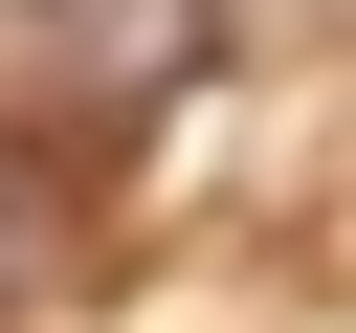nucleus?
Returning <instances> with one entry per match:
<instances>
[{
    "instance_id": "f03ea898",
    "label": "nucleus",
    "mask_w": 356,
    "mask_h": 333,
    "mask_svg": "<svg viewBox=\"0 0 356 333\" xmlns=\"http://www.w3.org/2000/svg\"><path fill=\"white\" fill-rule=\"evenodd\" d=\"M44 67H67V22H44V0H0V89H44Z\"/></svg>"
},
{
    "instance_id": "f257e3e1",
    "label": "nucleus",
    "mask_w": 356,
    "mask_h": 333,
    "mask_svg": "<svg viewBox=\"0 0 356 333\" xmlns=\"http://www.w3.org/2000/svg\"><path fill=\"white\" fill-rule=\"evenodd\" d=\"M67 22V67H111V89H178L200 67V0H44Z\"/></svg>"
}]
</instances>
